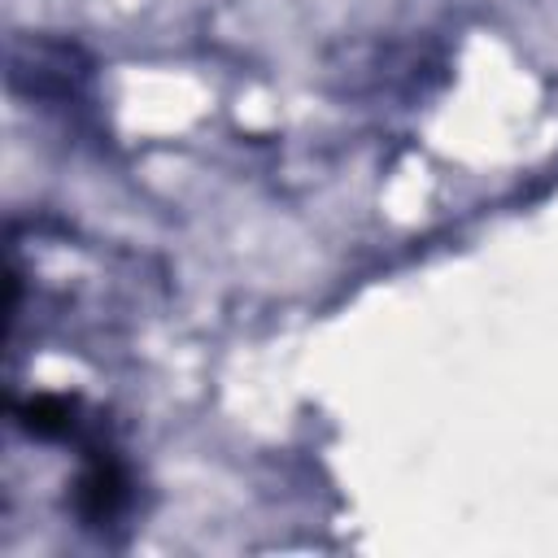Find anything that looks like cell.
I'll return each mask as SVG.
<instances>
[{"label": "cell", "mask_w": 558, "mask_h": 558, "mask_svg": "<svg viewBox=\"0 0 558 558\" xmlns=\"http://www.w3.org/2000/svg\"><path fill=\"white\" fill-rule=\"evenodd\" d=\"M122 501H126V480H122L118 462L96 458L78 480V514L92 523H105L122 510Z\"/></svg>", "instance_id": "cell-1"}, {"label": "cell", "mask_w": 558, "mask_h": 558, "mask_svg": "<svg viewBox=\"0 0 558 558\" xmlns=\"http://www.w3.org/2000/svg\"><path fill=\"white\" fill-rule=\"evenodd\" d=\"M22 414H26V427L35 436H61L70 427V405L61 397H35Z\"/></svg>", "instance_id": "cell-2"}]
</instances>
